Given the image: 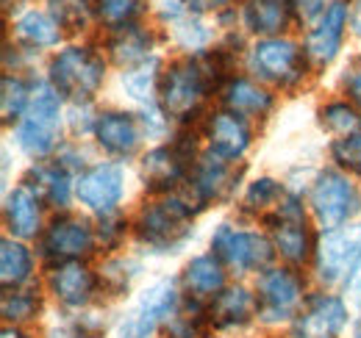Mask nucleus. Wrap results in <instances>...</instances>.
<instances>
[{
	"label": "nucleus",
	"mask_w": 361,
	"mask_h": 338,
	"mask_svg": "<svg viewBox=\"0 0 361 338\" xmlns=\"http://www.w3.org/2000/svg\"><path fill=\"white\" fill-rule=\"evenodd\" d=\"M3 338H25V336H23L20 330H11V327H8V330H3Z\"/></svg>",
	"instance_id": "a18cd8bd"
},
{
	"label": "nucleus",
	"mask_w": 361,
	"mask_h": 338,
	"mask_svg": "<svg viewBox=\"0 0 361 338\" xmlns=\"http://www.w3.org/2000/svg\"><path fill=\"white\" fill-rule=\"evenodd\" d=\"M37 311H39V296H34L31 292L8 289L3 294V316L8 322H25V319L37 316Z\"/></svg>",
	"instance_id": "c9c22d12"
},
{
	"label": "nucleus",
	"mask_w": 361,
	"mask_h": 338,
	"mask_svg": "<svg viewBox=\"0 0 361 338\" xmlns=\"http://www.w3.org/2000/svg\"><path fill=\"white\" fill-rule=\"evenodd\" d=\"M286 194L281 189V183H275L272 177H262V180H253L250 189L245 192V208L247 211H278L283 206Z\"/></svg>",
	"instance_id": "7c9ffc66"
},
{
	"label": "nucleus",
	"mask_w": 361,
	"mask_h": 338,
	"mask_svg": "<svg viewBox=\"0 0 361 338\" xmlns=\"http://www.w3.org/2000/svg\"><path fill=\"white\" fill-rule=\"evenodd\" d=\"M75 194L90 211L111 216L126 194V172L114 161H100L78 177Z\"/></svg>",
	"instance_id": "9d476101"
},
{
	"label": "nucleus",
	"mask_w": 361,
	"mask_h": 338,
	"mask_svg": "<svg viewBox=\"0 0 361 338\" xmlns=\"http://www.w3.org/2000/svg\"><path fill=\"white\" fill-rule=\"evenodd\" d=\"M309 203L319 225L331 230V227H342L350 219H356V213L361 211V192L342 172L325 169L317 175Z\"/></svg>",
	"instance_id": "423d86ee"
},
{
	"label": "nucleus",
	"mask_w": 361,
	"mask_h": 338,
	"mask_svg": "<svg viewBox=\"0 0 361 338\" xmlns=\"http://www.w3.org/2000/svg\"><path fill=\"white\" fill-rule=\"evenodd\" d=\"M214 84H212V78H209V73H206L200 58L176 61L164 73L161 89H159L164 114L173 117V120H189L200 108V103H203V97H206V92Z\"/></svg>",
	"instance_id": "20e7f679"
},
{
	"label": "nucleus",
	"mask_w": 361,
	"mask_h": 338,
	"mask_svg": "<svg viewBox=\"0 0 361 338\" xmlns=\"http://www.w3.org/2000/svg\"><path fill=\"white\" fill-rule=\"evenodd\" d=\"M348 299H350L356 308H361V266L353 272V277L348 280Z\"/></svg>",
	"instance_id": "37998d69"
},
{
	"label": "nucleus",
	"mask_w": 361,
	"mask_h": 338,
	"mask_svg": "<svg viewBox=\"0 0 361 338\" xmlns=\"http://www.w3.org/2000/svg\"><path fill=\"white\" fill-rule=\"evenodd\" d=\"M200 333V316H195L189 308H176L173 316L164 322L167 338H197Z\"/></svg>",
	"instance_id": "58836bf2"
},
{
	"label": "nucleus",
	"mask_w": 361,
	"mask_h": 338,
	"mask_svg": "<svg viewBox=\"0 0 361 338\" xmlns=\"http://www.w3.org/2000/svg\"><path fill=\"white\" fill-rule=\"evenodd\" d=\"M353 338H361V316H359V322L353 325Z\"/></svg>",
	"instance_id": "49530a36"
},
{
	"label": "nucleus",
	"mask_w": 361,
	"mask_h": 338,
	"mask_svg": "<svg viewBox=\"0 0 361 338\" xmlns=\"http://www.w3.org/2000/svg\"><path fill=\"white\" fill-rule=\"evenodd\" d=\"M34 275V255L25 244L3 239L0 244V280L6 289H20Z\"/></svg>",
	"instance_id": "a878e982"
},
{
	"label": "nucleus",
	"mask_w": 361,
	"mask_h": 338,
	"mask_svg": "<svg viewBox=\"0 0 361 338\" xmlns=\"http://www.w3.org/2000/svg\"><path fill=\"white\" fill-rule=\"evenodd\" d=\"M270 233H272V247L286 258L292 266H300L309 261L312 255V236L306 227V216H303V206L295 197H286L283 206L270 216Z\"/></svg>",
	"instance_id": "9b49d317"
},
{
	"label": "nucleus",
	"mask_w": 361,
	"mask_h": 338,
	"mask_svg": "<svg viewBox=\"0 0 361 338\" xmlns=\"http://www.w3.org/2000/svg\"><path fill=\"white\" fill-rule=\"evenodd\" d=\"M17 37L31 47H53L61 39V25L53 20V14L45 11H25L14 23Z\"/></svg>",
	"instance_id": "c85d7f7f"
},
{
	"label": "nucleus",
	"mask_w": 361,
	"mask_h": 338,
	"mask_svg": "<svg viewBox=\"0 0 361 338\" xmlns=\"http://www.w3.org/2000/svg\"><path fill=\"white\" fill-rule=\"evenodd\" d=\"M61 130V94L53 89V84H37L31 103L17 123V144L31 158L47 156Z\"/></svg>",
	"instance_id": "f03ea898"
},
{
	"label": "nucleus",
	"mask_w": 361,
	"mask_h": 338,
	"mask_svg": "<svg viewBox=\"0 0 361 338\" xmlns=\"http://www.w3.org/2000/svg\"><path fill=\"white\" fill-rule=\"evenodd\" d=\"M178 308V292L173 280H159L153 283L145 294L139 296L131 313L123 319L117 338H150L153 330L173 316Z\"/></svg>",
	"instance_id": "1a4fd4ad"
},
{
	"label": "nucleus",
	"mask_w": 361,
	"mask_h": 338,
	"mask_svg": "<svg viewBox=\"0 0 361 338\" xmlns=\"http://www.w3.org/2000/svg\"><path fill=\"white\" fill-rule=\"evenodd\" d=\"M192 206L183 197L147 203L136 219V236L156 253H176L192 236Z\"/></svg>",
	"instance_id": "f257e3e1"
},
{
	"label": "nucleus",
	"mask_w": 361,
	"mask_h": 338,
	"mask_svg": "<svg viewBox=\"0 0 361 338\" xmlns=\"http://www.w3.org/2000/svg\"><path fill=\"white\" fill-rule=\"evenodd\" d=\"M123 86H126V92H128L134 100L145 103V106H153L156 92L161 89V86H159V61H156V58H147V61L131 67V70L123 75Z\"/></svg>",
	"instance_id": "c756f323"
},
{
	"label": "nucleus",
	"mask_w": 361,
	"mask_h": 338,
	"mask_svg": "<svg viewBox=\"0 0 361 338\" xmlns=\"http://www.w3.org/2000/svg\"><path fill=\"white\" fill-rule=\"evenodd\" d=\"M350 23H353V34L361 37V0L353 3V17H350Z\"/></svg>",
	"instance_id": "c03bdc74"
},
{
	"label": "nucleus",
	"mask_w": 361,
	"mask_h": 338,
	"mask_svg": "<svg viewBox=\"0 0 361 338\" xmlns=\"http://www.w3.org/2000/svg\"><path fill=\"white\" fill-rule=\"evenodd\" d=\"M42 255L59 263H70V261H81L84 255L92 253L94 247V230L90 222L78 219V216H59L50 222L45 233H42Z\"/></svg>",
	"instance_id": "ddd939ff"
},
{
	"label": "nucleus",
	"mask_w": 361,
	"mask_h": 338,
	"mask_svg": "<svg viewBox=\"0 0 361 338\" xmlns=\"http://www.w3.org/2000/svg\"><path fill=\"white\" fill-rule=\"evenodd\" d=\"M106 78L103 58L90 47H64L50 61V84L61 97H70L75 103L90 100L97 94Z\"/></svg>",
	"instance_id": "7ed1b4c3"
},
{
	"label": "nucleus",
	"mask_w": 361,
	"mask_h": 338,
	"mask_svg": "<svg viewBox=\"0 0 361 338\" xmlns=\"http://www.w3.org/2000/svg\"><path fill=\"white\" fill-rule=\"evenodd\" d=\"M272 242L250 233V230H239L231 225H220L212 236V253L217 255L228 269L233 272H256L264 269L272 261Z\"/></svg>",
	"instance_id": "0eeeda50"
},
{
	"label": "nucleus",
	"mask_w": 361,
	"mask_h": 338,
	"mask_svg": "<svg viewBox=\"0 0 361 338\" xmlns=\"http://www.w3.org/2000/svg\"><path fill=\"white\" fill-rule=\"evenodd\" d=\"M259 316L264 322H283L295 316L303 302V280L292 269H267L259 277Z\"/></svg>",
	"instance_id": "f8f14e48"
},
{
	"label": "nucleus",
	"mask_w": 361,
	"mask_h": 338,
	"mask_svg": "<svg viewBox=\"0 0 361 338\" xmlns=\"http://www.w3.org/2000/svg\"><path fill=\"white\" fill-rule=\"evenodd\" d=\"M6 225L17 239H34L42 230V206L31 183H20L6 197Z\"/></svg>",
	"instance_id": "aec40b11"
},
{
	"label": "nucleus",
	"mask_w": 361,
	"mask_h": 338,
	"mask_svg": "<svg viewBox=\"0 0 361 338\" xmlns=\"http://www.w3.org/2000/svg\"><path fill=\"white\" fill-rule=\"evenodd\" d=\"M150 44H153V39L147 31H142L139 25H126L114 34V39L109 42V50H111V58L117 64L131 70V67L150 58Z\"/></svg>",
	"instance_id": "bb28decb"
},
{
	"label": "nucleus",
	"mask_w": 361,
	"mask_h": 338,
	"mask_svg": "<svg viewBox=\"0 0 361 338\" xmlns=\"http://www.w3.org/2000/svg\"><path fill=\"white\" fill-rule=\"evenodd\" d=\"M223 261L214 253L197 255L183 269V289L192 299H214L220 292H226V272Z\"/></svg>",
	"instance_id": "4be33fe9"
},
{
	"label": "nucleus",
	"mask_w": 361,
	"mask_h": 338,
	"mask_svg": "<svg viewBox=\"0 0 361 338\" xmlns=\"http://www.w3.org/2000/svg\"><path fill=\"white\" fill-rule=\"evenodd\" d=\"M47 338H94L90 330H84V327H56V330H50V336Z\"/></svg>",
	"instance_id": "79ce46f5"
},
{
	"label": "nucleus",
	"mask_w": 361,
	"mask_h": 338,
	"mask_svg": "<svg viewBox=\"0 0 361 338\" xmlns=\"http://www.w3.org/2000/svg\"><path fill=\"white\" fill-rule=\"evenodd\" d=\"M259 311V299L250 294L247 289L242 286H233L226 289L212 299L209 305V319L217 325V327H242L245 322H250V316Z\"/></svg>",
	"instance_id": "5701e85b"
},
{
	"label": "nucleus",
	"mask_w": 361,
	"mask_h": 338,
	"mask_svg": "<svg viewBox=\"0 0 361 338\" xmlns=\"http://www.w3.org/2000/svg\"><path fill=\"white\" fill-rule=\"evenodd\" d=\"M94 139L97 144L111 153V156H131L139 142H142V130L131 114H123V111H106L94 120Z\"/></svg>",
	"instance_id": "6ab92c4d"
},
{
	"label": "nucleus",
	"mask_w": 361,
	"mask_h": 338,
	"mask_svg": "<svg viewBox=\"0 0 361 338\" xmlns=\"http://www.w3.org/2000/svg\"><path fill=\"white\" fill-rule=\"evenodd\" d=\"M173 25H176L178 42L183 47H189V50H197V47H203L209 42V28L200 23V14H183Z\"/></svg>",
	"instance_id": "4c0bfd02"
},
{
	"label": "nucleus",
	"mask_w": 361,
	"mask_h": 338,
	"mask_svg": "<svg viewBox=\"0 0 361 338\" xmlns=\"http://www.w3.org/2000/svg\"><path fill=\"white\" fill-rule=\"evenodd\" d=\"M233 180H236V172L231 167V161L209 150V153L195 164V172H192V177H189V200H186V197H183V200H186L189 206H192V200H195L197 208H203L206 203L226 197L228 192L233 189Z\"/></svg>",
	"instance_id": "dca6fc26"
},
{
	"label": "nucleus",
	"mask_w": 361,
	"mask_h": 338,
	"mask_svg": "<svg viewBox=\"0 0 361 338\" xmlns=\"http://www.w3.org/2000/svg\"><path fill=\"white\" fill-rule=\"evenodd\" d=\"M97 20L114 31L134 25V20L142 11V0H97Z\"/></svg>",
	"instance_id": "473e14b6"
},
{
	"label": "nucleus",
	"mask_w": 361,
	"mask_h": 338,
	"mask_svg": "<svg viewBox=\"0 0 361 338\" xmlns=\"http://www.w3.org/2000/svg\"><path fill=\"white\" fill-rule=\"evenodd\" d=\"M223 103L239 117H264L272 108V94L245 78H231L223 86Z\"/></svg>",
	"instance_id": "393cba45"
},
{
	"label": "nucleus",
	"mask_w": 361,
	"mask_h": 338,
	"mask_svg": "<svg viewBox=\"0 0 361 338\" xmlns=\"http://www.w3.org/2000/svg\"><path fill=\"white\" fill-rule=\"evenodd\" d=\"M192 150L186 142H176L167 147H156L142 158V177L156 192H170L186 177V164L192 158Z\"/></svg>",
	"instance_id": "f3484780"
},
{
	"label": "nucleus",
	"mask_w": 361,
	"mask_h": 338,
	"mask_svg": "<svg viewBox=\"0 0 361 338\" xmlns=\"http://www.w3.org/2000/svg\"><path fill=\"white\" fill-rule=\"evenodd\" d=\"M331 153H334V161H336L339 167L361 177V130L336 139V142L331 144Z\"/></svg>",
	"instance_id": "e433bc0d"
},
{
	"label": "nucleus",
	"mask_w": 361,
	"mask_h": 338,
	"mask_svg": "<svg viewBox=\"0 0 361 338\" xmlns=\"http://www.w3.org/2000/svg\"><path fill=\"white\" fill-rule=\"evenodd\" d=\"M53 20L67 31H81L90 23L92 0H47Z\"/></svg>",
	"instance_id": "72a5a7b5"
},
{
	"label": "nucleus",
	"mask_w": 361,
	"mask_h": 338,
	"mask_svg": "<svg viewBox=\"0 0 361 338\" xmlns=\"http://www.w3.org/2000/svg\"><path fill=\"white\" fill-rule=\"evenodd\" d=\"M100 272H103V275H100L103 283H106L111 292H117V294L128 289V280H131V275H134V272H128V263H126V261H109Z\"/></svg>",
	"instance_id": "ea45409f"
},
{
	"label": "nucleus",
	"mask_w": 361,
	"mask_h": 338,
	"mask_svg": "<svg viewBox=\"0 0 361 338\" xmlns=\"http://www.w3.org/2000/svg\"><path fill=\"white\" fill-rule=\"evenodd\" d=\"M31 94L25 81L20 78H11V75H3V97H0V108H3V123H11V120H23L28 103H31Z\"/></svg>",
	"instance_id": "f704fd0d"
},
{
	"label": "nucleus",
	"mask_w": 361,
	"mask_h": 338,
	"mask_svg": "<svg viewBox=\"0 0 361 338\" xmlns=\"http://www.w3.org/2000/svg\"><path fill=\"white\" fill-rule=\"evenodd\" d=\"M303 50L289 39L270 37L262 39L250 50V67L259 78L270 81L275 86H295L303 78L306 61H303Z\"/></svg>",
	"instance_id": "6e6552de"
},
{
	"label": "nucleus",
	"mask_w": 361,
	"mask_h": 338,
	"mask_svg": "<svg viewBox=\"0 0 361 338\" xmlns=\"http://www.w3.org/2000/svg\"><path fill=\"white\" fill-rule=\"evenodd\" d=\"M31 175H34V189H37V194L47 200L50 206H56V208H64L67 203H70V175H67V169L61 161H53V164H37V167L31 169Z\"/></svg>",
	"instance_id": "cd10ccee"
},
{
	"label": "nucleus",
	"mask_w": 361,
	"mask_h": 338,
	"mask_svg": "<svg viewBox=\"0 0 361 338\" xmlns=\"http://www.w3.org/2000/svg\"><path fill=\"white\" fill-rule=\"evenodd\" d=\"M342 84H345V92L350 94V100H353V103L361 108V56H359V58H353V61L348 64Z\"/></svg>",
	"instance_id": "a19ab883"
},
{
	"label": "nucleus",
	"mask_w": 361,
	"mask_h": 338,
	"mask_svg": "<svg viewBox=\"0 0 361 338\" xmlns=\"http://www.w3.org/2000/svg\"><path fill=\"white\" fill-rule=\"evenodd\" d=\"M206 139H209L212 153L223 156L228 161H236L250 147V127L245 123V117L226 108V111H217V114L209 117Z\"/></svg>",
	"instance_id": "a211bd4d"
},
{
	"label": "nucleus",
	"mask_w": 361,
	"mask_h": 338,
	"mask_svg": "<svg viewBox=\"0 0 361 338\" xmlns=\"http://www.w3.org/2000/svg\"><path fill=\"white\" fill-rule=\"evenodd\" d=\"M361 266V222L342 225L322 233L314 250L317 277L328 286L350 280L353 272Z\"/></svg>",
	"instance_id": "39448f33"
},
{
	"label": "nucleus",
	"mask_w": 361,
	"mask_h": 338,
	"mask_svg": "<svg viewBox=\"0 0 361 338\" xmlns=\"http://www.w3.org/2000/svg\"><path fill=\"white\" fill-rule=\"evenodd\" d=\"M50 289L56 299L64 302L67 308H84L94 294V275L81 261L59 263L50 272Z\"/></svg>",
	"instance_id": "412c9836"
},
{
	"label": "nucleus",
	"mask_w": 361,
	"mask_h": 338,
	"mask_svg": "<svg viewBox=\"0 0 361 338\" xmlns=\"http://www.w3.org/2000/svg\"><path fill=\"white\" fill-rule=\"evenodd\" d=\"M319 123H322L325 130H331V133H342V136L361 130L359 111H356L350 103H345V100H336V103L322 106V108H319Z\"/></svg>",
	"instance_id": "2f4dec72"
},
{
	"label": "nucleus",
	"mask_w": 361,
	"mask_h": 338,
	"mask_svg": "<svg viewBox=\"0 0 361 338\" xmlns=\"http://www.w3.org/2000/svg\"><path fill=\"white\" fill-rule=\"evenodd\" d=\"M345 28H348V3L345 0L328 3L317 17L314 28L306 34V47H303L306 58L317 67L331 64L342 47Z\"/></svg>",
	"instance_id": "4468645a"
},
{
	"label": "nucleus",
	"mask_w": 361,
	"mask_h": 338,
	"mask_svg": "<svg viewBox=\"0 0 361 338\" xmlns=\"http://www.w3.org/2000/svg\"><path fill=\"white\" fill-rule=\"evenodd\" d=\"M295 0H247L245 3V25L262 37H281L292 20Z\"/></svg>",
	"instance_id": "b1692460"
},
{
	"label": "nucleus",
	"mask_w": 361,
	"mask_h": 338,
	"mask_svg": "<svg viewBox=\"0 0 361 338\" xmlns=\"http://www.w3.org/2000/svg\"><path fill=\"white\" fill-rule=\"evenodd\" d=\"M345 325L348 305L334 294H314L306 299L295 322V338H339Z\"/></svg>",
	"instance_id": "2eb2a0df"
}]
</instances>
